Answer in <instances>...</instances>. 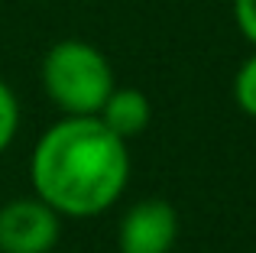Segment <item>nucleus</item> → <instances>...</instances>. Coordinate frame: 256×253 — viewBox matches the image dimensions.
I'll list each match as a JSON object with an SVG mask.
<instances>
[{"label":"nucleus","instance_id":"39448f33","mask_svg":"<svg viewBox=\"0 0 256 253\" xmlns=\"http://www.w3.org/2000/svg\"><path fill=\"white\" fill-rule=\"evenodd\" d=\"M98 117L110 133H117L120 140H130L150 126L152 108H150V98L140 88H114L107 94L104 108L98 110Z\"/></svg>","mask_w":256,"mask_h":253},{"label":"nucleus","instance_id":"6e6552de","mask_svg":"<svg viewBox=\"0 0 256 253\" xmlns=\"http://www.w3.org/2000/svg\"><path fill=\"white\" fill-rule=\"evenodd\" d=\"M234 16L240 32L256 46V0H234Z\"/></svg>","mask_w":256,"mask_h":253},{"label":"nucleus","instance_id":"423d86ee","mask_svg":"<svg viewBox=\"0 0 256 253\" xmlns=\"http://www.w3.org/2000/svg\"><path fill=\"white\" fill-rule=\"evenodd\" d=\"M234 98H237L244 114L256 117V56H250L240 65L237 78H234Z\"/></svg>","mask_w":256,"mask_h":253},{"label":"nucleus","instance_id":"f257e3e1","mask_svg":"<svg viewBox=\"0 0 256 253\" xmlns=\"http://www.w3.org/2000/svg\"><path fill=\"white\" fill-rule=\"evenodd\" d=\"M32 188L58 214L91 218L107 211L126 188V140L100 117H68L49 126L32 150Z\"/></svg>","mask_w":256,"mask_h":253},{"label":"nucleus","instance_id":"20e7f679","mask_svg":"<svg viewBox=\"0 0 256 253\" xmlns=\"http://www.w3.org/2000/svg\"><path fill=\"white\" fill-rule=\"evenodd\" d=\"M178 237V211L162 198L136 202L120 221V253H169Z\"/></svg>","mask_w":256,"mask_h":253},{"label":"nucleus","instance_id":"f03ea898","mask_svg":"<svg viewBox=\"0 0 256 253\" xmlns=\"http://www.w3.org/2000/svg\"><path fill=\"white\" fill-rule=\"evenodd\" d=\"M42 84L68 117H98L114 91V72L98 46L62 39L42 58Z\"/></svg>","mask_w":256,"mask_h":253},{"label":"nucleus","instance_id":"7ed1b4c3","mask_svg":"<svg viewBox=\"0 0 256 253\" xmlns=\"http://www.w3.org/2000/svg\"><path fill=\"white\" fill-rule=\"evenodd\" d=\"M58 240V211L42 198L0 208V253H49Z\"/></svg>","mask_w":256,"mask_h":253},{"label":"nucleus","instance_id":"0eeeda50","mask_svg":"<svg viewBox=\"0 0 256 253\" xmlns=\"http://www.w3.org/2000/svg\"><path fill=\"white\" fill-rule=\"evenodd\" d=\"M16 126H20V104L16 94L10 91V84L0 82V152L13 143L16 136Z\"/></svg>","mask_w":256,"mask_h":253}]
</instances>
